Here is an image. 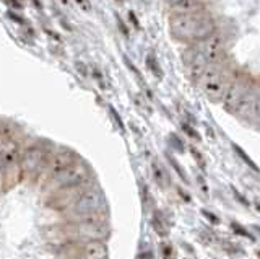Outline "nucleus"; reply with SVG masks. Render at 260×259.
I'll return each instance as SVG.
<instances>
[{
  "label": "nucleus",
  "instance_id": "1",
  "mask_svg": "<svg viewBox=\"0 0 260 259\" xmlns=\"http://www.w3.org/2000/svg\"><path fill=\"white\" fill-rule=\"evenodd\" d=\"M169 30L171 35L179 41L195 44L216 31V23L205 12L174 15L169 20Z\"/></svg>",
  "mask_w": 260,
  "mask_h": 259
},
{
  "label": "nucleus",
  "instance_id": "2",
  "mask_svg": "<svg viewBox=\"0 0 260 259\" xmlns=\"http://www.w3.org/2000/svg\"><path fill=\"white\" fill-rule=\"evenodd\" d=\"M231 80H233L231 70L228 69L224 62H218V64H210L205 69V72H203L199 83L203 93L207 95V98L218 103L223 100Z\"/></svg>",
  "mask_w": 260,
  "mask_h": 259
},
{
  "label": "nucleus",
  "instance_id": "3",
  "mask_svg": "<svg viewBox=\"0 0 260 259\" xmlns=\"http://www.w3.org/2000/svg\"><path fill=\"white\" fill-rule=\"evenodd\" d=\"M104 206V197L100 191L88 189L85 192L78 194V197L70 204L69 214L72 217L83 220V218H93Z\"/></svg>",
  "mask_w": 260,
  "mask_h": 259
},
{
  "label": "nucleus",
  "instance_id": "4",
  "mask_svg": "<svg viewBox=\"0 0 260 259\" xmlns=\"http://www.w3.org/2000/svg\"><path fill=\"white\" fill-rule=\"evenodd\" d=\"M89 180V169L85 163L73 161L59 175L51 178V183L55 189H72L78 186H85Z\"/></svg>",
  "mask_w": 260,
  "mask_h": 259
},
{
  "label": "nucleus",
  "instance_id": "5",
  "mask_svg": "<svg viewBox=\"0 0 260 259\" xmlns=\"http://www.w3.org/2000/svg\"><path fill=\"white\" fill-rule=\"evenodd\" d=\"M197 47V51L205 57V61L210 64H218L223 62L226 57V38L224 35L218 33V31H213L210 36H207L202 41L193 44Z\"/></svg>",
  "mask_w": 260,
  "mask_h": 259
},
{
  "label": "nucleus",
  "instance_id": "6",
  "mask_svg": "<svg viewBox=\"0 0 260 259\" xmlns=\"http://www.w3.org/2000/svg\"><path fill=\"white\" fill-rule=\"evenodd\" d=\"M72 233L75 235L77 240L89 241V240H103L108 235V230H106V226L101 222L93 220V218H83V220L73 223Z\"/></svg>",
  "mask_w": 260,
  "mask_h": 259
},
{
  "label": "nucleus",
  "instance_id": "7",
  "mask_svg": "<svg viewBox=\"0 0 260 259\" xmlns=\"http://www.w3.org/2000/svg\"><path fill=\"white\" fill-rule=\"evenodd\" d=\"M44 163H46V150L41 145H31L20 157V166L23 169V173L28 175L36 173Z\"/></svg>",
  "mask_w": 260,
  "mask_h": 259
},
{
  "label": "nucleus",
  "instance_id": "8",
  "mask_svg": "<svg viewBox=\"0 0 260 259\" xmlns=\"http://www.w3.org/2000/svg\"><path fill=\"white\" fill-rule=\"evenodd\" d=\"M233 114H238L239 118L249 119V121H257L258 118V92L255 87H250L242 96V100L236 106Z\"/></svg>",
  "mask_w": 260,
  "mask_h": 259
},
{
  "label": "nucleus",
  "instance_id": "9",
  "mask_svg": "<svg viewBox=\"0 0 260 259\" xmlns=\"http://www.w3.org/2000/svg\"><path fill=\"white\" fill-rule=\"evenodd\" d=\"M184 61H185V70L187 75L192 80L193 83H199L200 78L203 75V72L208 67V62L205 61V57L197 51V47L192 46L189 51L184 54Z\"/></svg>",
  "mask_w": 260,
  "mask_h": 259
},
{
  "label": "nucleus",
  "instance_id": "10",
  "mask_svg": "<svg viewBox=\"0 0 260 259\" xmlns=\"http://www.w3.org/2000/svg\"><path fill=\"white\" fill-rule=\"evenodd\" d=\"M250 88V83L246 82V80L242 78H233L230 87H228V90L223 96V106L226 108V111L230 112H234L236 106L239 104V101L242 100V96L246 95V92Z\"/></svg>",
  "mask_w": 260,
  "mask_h": 259
},
{
  "label": "nucleus",
  "instance_id": "11",
  "mask_svg": "<svg viewBox=\"0 0 260 259\" xmlns=\"http://www.w3.org/2000/svg\"><path fill=\"white\" fill-rule=\"evenodd\" d=\"M73 161H75V155L72 153V150L62 149L59 152H55L54 155L51 157V160L47 161V165H46L49 178L59 175L62 169H65L70 163H73Z\"/></svg>",
  "mask_w": 260,
  "mask_h": 259
},
{
  "label": "nucleus",
  "instance_id": "12",
  "mask_svg": "<svg viewBox=\"0 0 260 259\" xmlns=\"http://www.w3.org/2000/svg\"><path fill=\"white\" fill-rule=\"evenodd\" d=\"M81 251H83V257L85 259H108V245L103 240H89V241H83V246H81Z\"/></svg>",
  "mask_w": 260,
  "mask_h": 259
},
{
  "label": "nucleus",
  "instance_id": "13",
  "mask_svg": "<svg viewBox=\"0 0 260 259\" xmlns=\"http://www.w3.org/2000/svg\"><path fill=\"white\" fill-rule=\"evenodd\" d=\"M21 152L20 147L15 142H8L0 147V166L2 168H12L20 163Z\"/></svg>",
  "mask_w": 260,
  "mask_h": 259
},
{
  "label": "nucleus",
  "instance_id": "14",
  "mask_svg": "<svg viewBox=\"0 0 260 259\" xmlns=\"http://www.w3.org/2000/svg\"><path fill=\"white\" fill-rule=\"evenodd\" d=\"M169 9L174 15H189V13L203 12L205 2H203V0H182V2L169 5Z\"/></svg>",
  "mask_w": 260,
  "mask_h": 259
},
{
  "label": "nucleus",
  "instance_id": "15",
  "mask_svg": "<svg viewBox=\"0 0 260 259\" xmlns=\"http://www.w3.org/2000/svg\"><path fill=\"white\" fill-rule=\"evenodd\" d=\"M153 175H154V180H156L158 184L165 186L166 175H165V171H162V168L159 166V163H153Z\"/></svg>",
  "mask_w": 260,
  "mask_h": 259
},
{
  "label": "nucleus",
  "instance_id": "16",
  "mask_svg": "<svg viewBox=\"0 0 260 259\" xmlns=\"http://www.w3.org/2000/svg\"><path fill=\"white\" fill-rule=\"evenodd\" d=\"M148 66L151 67V70H153V74H159V66H156V64H154V61H153V57H151V55H150V57H148Z\"/></svg>",
  "mask_w": 260,
  "mask_h": 259
},
{
  "label": "nucleus",
  "instance_id": "17",
  "mask_svg": "<svg viewBox=\"0 0 260 259\" xmlns=\"http://www.w3.org/2000/svg\"><path fill=\"white\" fill-rule=\"evenodd\" d=\"M77 2H78V5H80L83 10H89V9H91V7H89V2H88V0H77Z\"/></svg>",
  "mask_w": 260,
  "mask_h": 259
},
{
  "label": "nucleus",
  "instance_id": "18",
  "mask_svg": "<svg viewBox=\"0 0 260 259\" xmlns=\"http://www.w3.org/2000/svg\"><path fill=\"white\" fill-rule=\"evenodd\" d=\"M4 2L7 4V5H10V7H16V9H20V2L18 0H4Z\"/></svg>",
  "mask_w": 260,
  "mask_h": 259
},
{
  "label": "nucleus",
  "instance_id": "19",
  "mask_svg": "<svg viewBox=\"0 0 260 259\" xmlns=\"http://www.w3.org/2000/svg\"><path fill=\"white\" fill-rule=\"evenodd\" d=\"M8 17H10L13 21H18V23H23V20L20 18V15H16V13H13V12H8Z\"/></svg>",
  "mask_w": 260,
  "mask_h": 259
},
{
  "label": "nucleus",
  "instance_id": "20",
  "mask_svg": "<svg viewBox=\"0 0 260 259\" xmlns=\"http://www.w3.org/2000/svg\"><path fill=\"white\" fill-rule=\"evenodd\" d=\"M177 2H182V0H166V4H168V5H174V4H177Z\"/></svg>",
  "mask_w": 260,
  "mask_h": 259
},
{
  "label": "nucleus",
  "instance_id": "21",
  "mask_svg": "<svg viewBox=\"0 0 260 259\" xmlns=\"http://www.w3.org/2000/svg\"><path fill=\"white\" fill-rule=\"evenodd\" d=\"M59 4H62V5H65V7H69V5H70L69 0H59Z\"/></svg>",
  "mask_w": 260,
  "mask_h": 259
}]
</instances>
